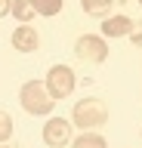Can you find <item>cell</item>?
<instances>
[{
  "instance_id": "16",
  "label": "cell",
  "mask_w": 142,
  "mask_h": 148,
  "mask_svg": "<svg viewBox=\"0 0 142 148\" xmlns=\"http://www.w3.org/2000/svg\"><path fill=\"white\" fill-rule=\"evenodd\" d=\"M139 3H142V0H139Z\"/></svg>"
},
{
  "instance_id": "11",
  "label": "cell",
  "mask_w": 142,
  "mask_h": 148,
  "mask_svg": "<svg viewBox=\"0 0 142 148\" xmlns=\"http://www.w3.org/2000/svg\"><path fill=\"white\" fill-rule=\"evenodd\" d=\"M74 148H108V142L99 133H84V136L74 139Z\"/></svg>"
},
{
  "instance_id": "10",
  "label": "cell",
  "mask_w": 142,
  "mask_h": 148,
  "mask_svg": "<svg viewBox=\"0 0 142 148\" xmlns=\"http://www.w3.org/2000/svg\"><path fill=\"white\" fill-rule=\"evenodd\" d=\"M111 3L114 0H80V6H84L86 16H108L111 12Z\"/></svg>"
},
{
  "instance_id": "7",
  "label": "cell",
  "mask_w": 142,
  "mask_h": 148,
  "mask_svg": "<svg viewBox=\"0 0 142 148\" xmlns=\"http://www.w3.org/2000/svg\"><path fill=\"white\" fill-rule=\"evenodd\" d=\"M133 18H127V16H111V18H105L102 22V37H130V31H133Z\"/></svg>"
},
{
  "instance_id": "9",
  "label": "cell",
  "mask_w": 142,
  "mask_h": 148,
  "mask_svg": "<svg viewBox=\"0 0 142 148\" xmlns=\"http://www.w3.org/2000/svg\"><path fill=\"white\" fill-rule=\"evenodd\" d=\"M10 12L19 18L22 25H28L31 18H34V9H31V0H12L10 3Z\"/></svg>"
},
{
  "instance_id": "1",
  "label": "cell",
  "mask_w": 142,
  "mask_h": 148,
  "mask_svg": "<svg viewBox=\"0 0 142 148\" xmlns=\"http://www.w3.org/2000/svg\"><path fill=\"white\" fill-rule=\"evenodd\" d=\"M108 120V108L102 99H80L71 111V127H80L84 133H93Z\"/></svg>"
},
{
  "instance_id": "3",
  "label": "cell",
  "mask_w": 142,
  "mask_h": 148,
  "mask_svg": "<svg viewBox=\"0 0 142 148\" xmlns=\"http://www.w3.org/2000/svg\"><path fill=\"white\" fill-rule=\"evenodd\" d=\"M74 71L68 68V65H53L47 74V83H43V90L49 92V99H68L71 92H74Z\"/></svg>"
},
{
  "instance_id": "12",
  "label": "cell",
  "mask_w": 142,
  "mask_h": 148,
  "mask_svg": "<svg viewBox=\"0 0 142 148\" xmlns=\"http://www.w3.org/2000/svg\"><path fill=\"white\" fill-rule=\"evenodd\" d=\"M12 127H16V123H12V117L6 114V111H0V145H3V142H10Z\"/></svg>"
},
{
  "instance_id": "2",
  "label": "cell",
  "mask_w": 142,
  "mask_h": 148,
  "mask_svg": "<svg viewBox=\"0 0 142 148\" xmlns=\"http://www.w3.org/2000/svg\"><path fill=\"white\" fill-rule=\"evenodd\" d=\"M19 99H22V108L28 111V114H34V117H47V114H53V108H56V102L49 99V92L43 90V83H37V80L25 83L19 90Z\"/></svg>"
},
{
  "instance_id": "14",
  "label": "cell",
  "mask_w": 142,
  "mask_h": 148,
  "mask_svg": "<svg viewBox=\"0 0 142 148\" xmlns=\"http://www.w3.org/2000/svg\"><path fill=\"white\" fill-rule=\"evenodd\" d=\"M10 3H12V0H0V18L10 16Z\"/></svg>"
},
{
  "instance_id": "15",
  "label": "cell",
  "mask_w": 142,
  "mask_h": 148,
  "mask_svg": "<svg viewBox=\"0 0 142 148\" xmlns=\"http://www.w3.org/2000/svg\"><path fill=\"white\" fill-rule=\"evenodd\" d=\"M0 148H19V145H16V142H3Z\"/></svg>"
},
{
  "instance_id": "13",
  "label": "cell",
  "mask_w": 142,
  "mask_h": 148,
  "mask_svg": "<svg viewBox=\"0 0 142 148\" xmlns=\"http://www.w3.org/2000/svg\"><path fill=\"white\" fill-rule=\"evenodd\" d=\"M130 37H133V43H136V46H142V22H139V28H133V31H130Z\"/></svg>"
},
{
  "instance_id": "8",
  "label": "cell",
  "mask_w": 142,
  "mask_h": 148,
  "mask_svg": "<svg viewBox=\"0 0 142 148\" xmlns=\"http://www.w3.org/2000/svg\"><path fill=\"white\" fill-rule=\"evenodd\" d=\"M65 6V0H31V9L37 16H59Z\"/></svg>"
},
{
  "instance_id": "4",
  "label": "cell",
  "mask_w": 142,
  "mask_h": 148,
  "mask_svg": "<svg viewBox=\"0 0 142 148\" xmlns=\"http://www.w3.org/2000/svg\"><path fill=\"white\" fill-rule=\"evenodd\" d=\"M74 53H77V59H84V62L99 65V62L108 59V43H105V37H99V34H84V37H77Z\"/></svg>"
},
{
  "instance_id": "6",
  "label": "cell",
  "mask_w": 142,
  "mask_h": 148,
  "mask_svg": "<svg viewBox=\"0 0 142 148\" xmlns=\"http://www.w3.org/2000/svg\"><path fill=\"white\" fill-rule=\"evenodd\" d=\"M12 46L16 49H22V53H34L40 46V34H37V28H31V25H19L16 31H12Z\"/></svg>"
},
{
  "instance_id": "5",
  "label": "cell",
  "mask_w": 142,
  "mask_h": 148,
  "mask_svg": "<svg viewBox=\"0 0 142 148\" xmlns=\"http://www.w3.org/2000/svg\"><path fill=\"white\" fill-rule=\"evenodd\" d=\"M43 142L49 148H65L71 142V120L65 117H49L43 123Z\"/></svg>"
}]
</instances>
